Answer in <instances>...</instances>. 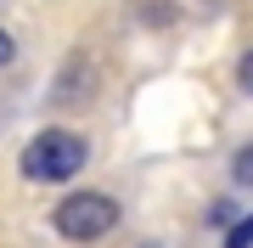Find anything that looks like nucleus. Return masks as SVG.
Instances as JSON below:
<instances>
[{
  "label": "nucleus",
  "mask_w": 253,
  "mask_h": 248,
  "mask_svg": "<svg viewBox=\"0 0 253 248\" xmlns=\"http://www.w3.org/2000/svg\"><path fill=\"white\" fill-rule=\"evenodd\" d=\"M84 158L90 152H84V141L73 136V130H40L23 147V175L40 181V186L45 181H73V175L84 169Z\"/></svg>",
  "instance_id": "obj_1"
},
{
  "label": "nucleus",
  "mask_w": 253,
  "mask_h": 248,
  "mask_svg": "<svg viewBox=\"0 0 253 248\" xmlns=\"http://www.w3.org/2000/svg\"><path fill=\"white\" fill-rule=\"evenodd\" d=\"M118 226V203L107 192H73L56 203V231H62L68 243H96L107 237V231Z\"/></svg>",
  "instance_id": "obj_2"
},
{
  "label": "nucleus",
  "mask_w": 253,
  "mask_h": 248,
  "mask_svg": "<svg viewBox=\"0 0 253 248\" xmlns=\"http://www.w3.org/2000/svg\"><path fill=\"white\" fill-rule=\"evenodd\" d=\"M231 181H236V186H253V141H248V147H236V158H231Z\"/></svg>",
  "instance_id": "obj_3"
},
{
  "label": "nucleus",
  "mask_w": 253,
  "mask_h": 248,
  "mask_svg": "<svg viewBox=\"0 0 253 248\" xmlns=\"http://www.w3.org/2000/svg\"><path fill=\"white\" fill-rule=\"evenodd\" d=\"M225 248H253V214H242V220L225 231Z\"/></svg>",
  "instance_id": "obj_4"
},
{
  "label": "nucleus",
  "mask_w": 253,
  "mask_h": 248,
  "mask_svg": "<svg viewBox=\"0 0 253 248\" xmlns=\"http://www.w3.org/2000/svg\"><path fill=\"white\" fill-rule=\"evenodd\" d=\"M11 56H17V40H11V34H6V28H0V68H6V62H11Z\"/></svg>",
  "instance_id": "obj_5"
},
{
  "label": "nucleus",
  "mask_w": 253,
  "mask_h": 248,
  "mask_svg": "<svg viewBox=\"0 0 253 248\" xmlns=\"http://www.w3.org/2000/svg\"><path fill=\"white\" fill-rule=\"evenodd\" d=\"M236 74H242V91H253V51L242 56V68H236Z\"/></svg>",
  "instance_id": "obj_6"
}]
</instances>
